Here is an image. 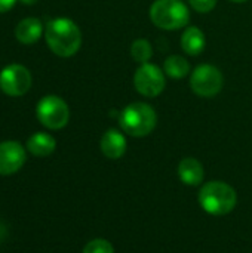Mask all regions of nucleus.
Returning <instances> with one entry per match:
<instances>
[{"label":"nucleus","mask_w":252,"mask_h":253,"mask_svg":"<svg viewBox=\"0 0 252 253\" xmlns=\"http://www.w3.org/2000/svg\"><path fill=\"white\" fill-rule=\"evenodd\" d=\"M131 56L134 58V61H137L140 64L149 62V59L153 56L151 43L149 40H146V39H137L131 44Z\"/></svg>","instance_id":"obj_16"},{"label":"nucleus","mask_w":252,"mask_h":253,"mask_svg":"<svg viewBox=\"0 0 252 253\" xmlns=\"http://www.w3.org/2000/svg\"><path fill=\"white\" fill-rule=\"evenodd\" d=\"M36 116L45 127L58 130L67 126L70 120V110L67 102L59 96L46 95L39 101L36 107Z\"/></svg>","instance_id":"obj_5"},{"label":"nucleus","mask_w":252,"mask_h":253,"mask_svg":"<svg viewBox=\"0 0 252 253\" xmlns=\"http://www.w3.org/2000/svg\"><path fill=\"white\" fill-rule=\"evenodd\" d=\"M56 148V141L52 135L37 132L27 139V150L36 157H48Z\"/></svg>","instance_id":"obj_13"},{"label":"nucleus","mask_w":252,"mask_h":253,"mask_svg":"<svg viewBox=\"0 0 252 253\" xmlns=\"http://www.w3.org/2000/svg\"><path fill=\"white\" fill-rule=\"evenodd\" d=\"M157 123V114L151 105L146 102H134L126 105L119 114L122 130L131 136L143 138L151 133Z\"/></svg>","instance_id":"obj_3"},{"label":"nucleus","mask_w":252,"mask_h":253,"mask_svg":"<svg viewBox=\"0 0 252 253\" xmlns=\"http://www.w3.org/2000/svg\"><path fill=\"white\" fill-rule=\"evenodd\" d=\"M163 71L172 79H183L190 73V64L184 56L171 55L163 62Z\"/></svg>","instance_id":"obj_15"},{"label":"nucleus","mask_w":252,"mask_h":253,"mask_svg":"<svg viewBox=\"0 0 252 253\" xmlns=\"http://www.w3.org/2000/svg\"><path fill=\"white\" fill-rule=\"evenodd\" d=\"M25 148L16 141L0 142V175H13L25 163Z\"/></svg>","instance_id":"obj_9"},{"label":"nucleus","mask_w":252,"mask_h":253,"mask_svg":"<svg viewBox=\"0 0 252 253\" xmlns=\"http://www.w3.org/2000/svg\"><path fill=\"white\" fill-rule=\"evenodd\" d=\"M150 19L162 30H180L189 24L190 12L181 0H156L150 7Z\"/></svg>","instance_id":"obj_4"},{"label":"nucleus","mask_w":252,"mask_h":253,"mask_svg":"<svg viewBox=\"0 0 252 253\" xmlns=\"http://www.w3.org/2000/svg\"><path fill=\"white\" fill-rule=\"evenodd\" d=\"M43 33V25L39 18L30 16L18 22L15 28V37L22 44H33L36 43Z\"/></svg>","instance_id":"obj_11"},{"label":"nucleus","mask_w":252,"mask_h":253,"mask_svg":"<svg viewBox=\"0 0 252 253\" xmlns=\"http://www.w3.org/2000/svg\"><path fill=\"white\" fill-rule=\"evenodd\" d=\"M199 203L209 215L223 216L236 208L238 194L229 184L223 181H211L201 188Z\"/></svg>","instance_id":"obj_2"},{"label":"nucleus","mask_w":252,"mask_h":253,"mask_svg":"<svg viewBox=\"0 0 252 253\" xmlns=\"http://www.w3.org/2000/svg\"><path fill=\"white\" fill-rule=\"evenodd\" d=\"M189 3H190V6L196 12H199V13H208V12H211L215 7L217 0H189Z\"/></svg>","instance_id":"obj_18"},{"label":"nucleus","mask_w":252,"mask_h":253,"mask_svg":"<svg viewBox=\"0 0 252 253\" xmlns=\"http://www.w3.org/2000/svg\"><path fill=\"white\" fill-rule=\"evenodd\" d=\"M15 3H16V0H0V13L10 10Z\"/></svg>","instance_id":"obj_19"},{"label":"nucleus","mask_w":252,"mask_h":253,"mask_svg":"<svg viewBox=\"0 0 252 253\" xmlns=\"http://www.w3.org/2000/svg\"><path fill=\"white\" fill-rule=\"evenodd\" d=\"M45 40L55 55L68 58L80 49L82 33L74 21L68 18H55L46 24Z\"/></svg>","instance_id":"obj_1"},{"label":"nucleus","mask_w":252,"mask_h":253,"mask_svg":"<svg viewBox=\"0 0 252 253\" xmlns=\"http://www.w3.org/2000/svg\"><path fill=\"white\" fill-rule=\"evenodd\" d=\"M134 86L140 95L156 98L163 92L166 86L165 71L154 64H141L134 74Z\"/></svg>","instance_id":"obj_7"},{"label":"nucleus","mask_w":252,"mask_h":253,"mask_svg":"<svg viewBox=\"0 0 252 253\" xmlns=\"http://www.w3.org/2000/svg\"><path fill=\"white\" fill-rule=\"evenodd\" d=\"M33 83L31 73L21 64H10L0 71V89L7 96L25 95Z\"/></svg>","instance_id":"obj_8"},{"label":"nucleus","mask_w":252,"mask_h":253,"mask_svg":"<svg viewBox=\"0 0 252 253\" xmlns=\"http://www.w3.org/2000/svg\"><path fill=\"white\" fill-rule=\"evenodd\" d=\"M223 73L211 64H202L196 67L190 77V87L201 98H212L218 95L223 89Z\"/></svg>","instance_id":"obj_6"},{"label":"nucleus","mask_w":252,"mask_h":253,"mask_svg":"<svg viewBox=\"0 0 252 253\" xmlns=\"http://www.w3.org/2000/svg\"><path fill=\"white\" fill-rule=\"evenodd\" d=\"M83 253H114V249L110 242L104 239H95L85 246Z\"/></svg>","instance_id":"obj_17"},{"label":"nucleus","mask_w":252,"mask_h":253,"mask_svg":"<svg viewBox=\"0 0 252 253\" xmlns=\"http://www.w3.org/2000/svg\"><path fill=\"white\" fill-rule=\"evenodd\" d=\"M6 231H7V230H6V227L0 222V242H3V239L6 237V234H7Z\"/></svg>","instance_id":"obj_20"},{"label":"nucleus","mask_w":252,"mask_h":253,"mask_svg":"<svg viewBox=\"0 0 252 253\" xmlns=\"http://www.w3.org/2000/svg\"><path fill=\"white\" fill-rule=\"evenodd\" d=\"M205 34L201 28L192 25L187 27L181 36V47L187 55L196 56L203 52L205 49Z\"/></svg>","instance_id":"obj_14"},{"label":"nucleus","mask_w":252,"mask_h":253,"mask_svg":"<svg viewBox=\"0 0 252 253\" xmlns=\"http://www.w3.org/2000/svg\"><path fill=\"white\" fill-rule=\"evenodd\" d=\"M21 3H24V4H36L39 0H19Z\"/></svg>","instance_id":"obj_21"},{"label":"nucleus","mask_w":252,"mask_h":253,"mask_svg":"<svg viewBox=\"0 0 252 253\" xmlns=\"http://www.w3.org/2000/svg\"><path fill=\"white\" fill-rule=\"evenodd\" d=\"M178 176L186 185L196 187V185L202 184L205 170L199 160H196L193 157H186L178 165Z\"/></svg>","instance_id":"obj_12"},{"label":"nucleus","mask_w":252,"mask_h":253,"mask_svg":"<svg viewBox=\"0 0 252 253\" xmlns=\"http://www.w3.org/2000/svg\"><path fill=\"white\" fill-rule=\"evenodd\" d=\"M232 1H235V3H245V1H248V0H232Z\"/></svg>","instance_id":"obj_22"},{"label":"nucleus","mask_w":252,"mask_h":253,"mask_svg":"<svg viewBox=\"0 0 252 253\" xmlns=\"http://www.w3.org/2000/svg\"><path fill=\"white\" fill-rule=\"evenodd\" d=\"M126 147L128 144L123 133H120L116 129H108L101 138V151L107 159L111 160L120 159L125 154Z\"/></svg>","instance_id":"obj_10"}]
</instances>
